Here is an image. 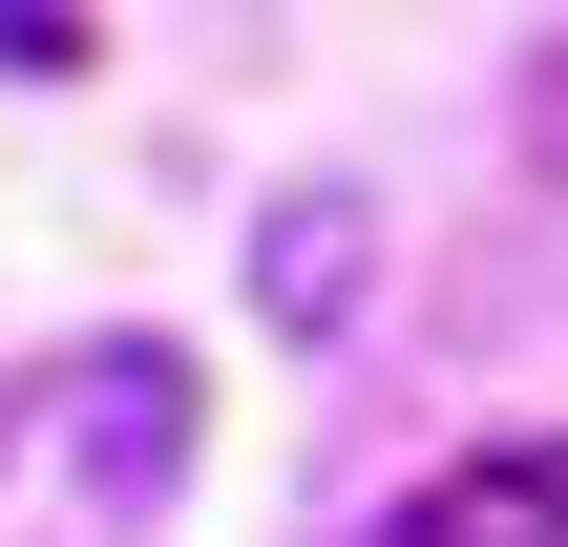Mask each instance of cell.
<instances>
[{
    "instance_id": "obj_1",
    "label": "cell",
    "mask_w": 568,
    "mask_h": 547,
    "mask_svg": "<svg viewBox=\"0 0 568 547\" xmlns=\"http://www.w3.org/2000/svg\"><path fill=\"white\" fill-rule=\"evenodd\" d=\"M358 547H568V443H485V464L400 485Z\"/></svg>"
},
{
    "instance_id": "obj_2",
    "label": "cell",
    "mask_w": 568,
    "mask_h": 547,
    "mask_svg": "<svg viewBox=\"0 0 568 547\" xmlns=\"http://www.w3.org/2000/svg\"><path fill=\"white\" fill-rule=\"evenodd\" d=\"M358 295H379V211H358V190H274V211H253V316H274V337H337Z\"/></svg>"
},
{
    "instance_id": "obj_3",
    "label": "cell",
    "mask_w": 568,
    "mask_h": 547,
    "mask_svg": "<svg viewBox=\"0 0 568 547\" xmlns=\"http://www.w3.org/2000/svg\"><path fill=\"white\" fill-rule=\"evenodd\" d=\"M169 464H190V358L169 337H105L84 358V485L105 506H169Z\"/></svg>"
},
{
    "instance_id": "obj_4",
    "label": "cell",
    "mask_w": 568,
    "mask_h": 547,
    "mask_svg": "<svg viewBox=\"0 0 568 547\" xmlns=\"http://www.w3.org/2000/svg\"><path fill=\"white\" fill-rule=\"evenodd\" d=\"M0 63H21V84H63V63H84V0H0Z\"/></svg>"
},
{
    "instance_id": "obj_5",
    "label": "cell",
    "mask_w": 568,
    "mask_h": 547,
    "mask_svg": "<svg viewBox=\"0 0 568 547\" xmlns=\"http://www.w3.org/2000/svg\"><path fill=\"white\" fill-rule=\"evenodd\" d=\"M527 169H568V63H548V105H527Z\"/></svg>"
}]
</instances>
